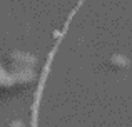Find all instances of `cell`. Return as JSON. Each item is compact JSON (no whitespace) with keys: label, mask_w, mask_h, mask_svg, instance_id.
Masks as SVG:
<instances>
[{"label":"cell","mask_w":132,"mask_h":127,"mask_svg":"<svg viewBox=\"0 0 132 127\" xmlns=\"http://www.w3.org/2000/svg\"><path fill=\"white\" fill-rule=\"evenodd\" d=\"M9 60L13 67H17V70H22V69H32L34 65L37 64V59L30 54H25V52H12L9 55Z\"/></svg>","instance_id":"cell-1"},{"label":"cell","mask_w":132,"mask_h":127,"mask_svg":"<svg viewBox=\"0 0 132 127\" xmlns=\"http://www.w3.org/2000/svg\"><path fill=\"white\" fill-rule=\"evenodd\" d=\"M13 84H29L30 80H34V72L32 69H22V70H15L12 74Z\"/></svg>","instance_id":"cell-2"},{"label":"cell","mask_w":132,"mask_h":127,"mask_svg":"<svg viewBox=\"0 0 132 127\" xmlns=\"http://www.w3.org/2000/svg\"><path fill=\"white\" fill-rule=\"evenodd\" d=\"M109 64L112 65V67H116V69H124V67L129 65V60H127L124 55H120V54H114V55L109 57Z\"/></svg>","instance_id":"cell-3"},{"label":"cell","mask_w":132,"mask_h":127,"mask_svg":"<svg viewBox=\"0 0 132 127\" xmlns=\"http://www.w3.org/2000/svg\"><path fill=\"white\" fill-rule=\"evenodd\" d=\"M10 85H13L12 74H7L0 69V87H10Z\"/></svg>","instance_id":"cell-4"},{"label":"cell","mask_w":132,"mask_h":127,"mask_svg":"<svg viewBox=\"0 0 132 127\" xmlns=\"http://www.w3.org/2000/svg\"><path fill=\"white\" fill-rule=\"evenodd\" d=\"M7 127H23V124H22L20 121H13V122H10Z\"/></svg>","instance_id":"cell-5"}]
</instances>
